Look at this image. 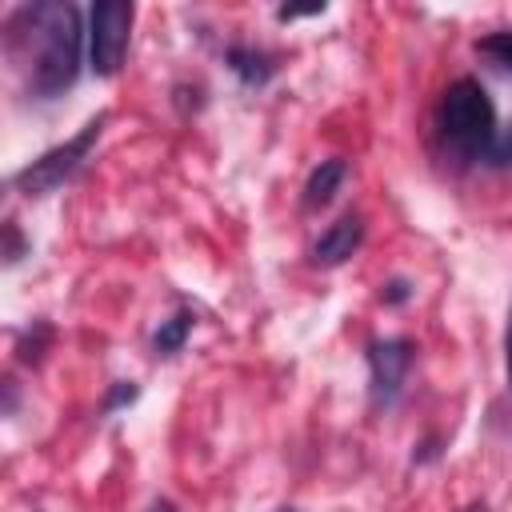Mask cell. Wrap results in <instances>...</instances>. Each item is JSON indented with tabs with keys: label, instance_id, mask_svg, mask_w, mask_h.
<instances>
[{
	"label": "cell",
	"instance_id": "cell-18",
	"mask_svg": "<svg viewBox=\"0 0 512 512\" xmlns=\"http://www.w3.org/2000/svg\"><path fill=\"white\" fill-rule=\"evenodd\" d=\"M12 408H16V384L4 380V416H12Z\"/></svg>",
	"mask_w": 512,
	"mask_h": 512
},
{
	"label": "cell",
	"instance_id": "cell-8",
	"mask_svg": "<svg viewBox=\"0 0 512 512\" xmlns=\"http://www.w3.org/2000/svg\"><path fill=\"white\" fill-rule=\"evenodd\" d=\"M344 176H348V164L344 160H320L308 172V180H304V208H324L340 192Z\"/></svg>",
	"mask_w": 512,
	"mask_h": 512
},
{
	"label": "cell",
	"instance_id": "cell-21",
	"mask_svg": "<svg viewBox=\"0 0 512 512\" xmlns=\"http://www.w3.org/2000/svg\"><path fill=\"white\" fill-rule=\"evenodd\" d=\"M280 512H296V508H280Z\"/></svg>",
	"mask_w": 512,
	"mask_h": 512
},
{
	"label": "cell",
	"instance_id": "cell-17",
	"mask_svg": "<svg viewBox=\"0 0 512 512\" xmlns=\"http://www.w3.org/2000/svg\"><path fill=\"white\" fill-rule=\"evenodd\" d=\"M504 376H508V392H512V312H508V328H504Z\"/></svg>",
	"mask_w": 512,
	"mask_h": 512
},
{
	"label": "cell",
	"instance_id": "cell-12",
	"mask_svg": "<svg viewBox=\"0 0 512 512\" xmlns=\"http://www.w3.org/2000/svg\"><path fill=\"white\" fill-rule=\"evenodd\" d=\"M484 164H488V168H508V164H512V124H504V128L492 136V144H488V152H484Z\"/></svg>",
	"mask_w": 512,
	"mask_h": 512
},
{
	"label": "cell",
	"instance_id": "cell-13",
	"mask_svg": "<svg viewBox=\"0 0 512 512\" xmlns=\"http://www.w3.org/2000/svg\"><path fill=\"white\" fill-rule=\"evenodd\" d=\"M24 252H28V240L20 236V224L4 220V264H20Z\"/></svg>",
	"mask_w": 512,
	"mask_h": 512
},
{
	"label": "cell",
	"instance_id": "cell-15",
	"mask_svg": "<svg viewBox=\"0 0 512 512\" xmlns=\"http://www.w3.org/2000/svg\"><path fill=\"white\" fill-rule=\"evenodd\" d=\"M380 300H384V304H404V300H408V284H404V280H388L384 292H380Z\"/></svg>",
	"mask_w": 512,
	"mask_h": 512
},
{
	"label": "cell",
	"instance_id": "cell-11",
	"mask_svg": "<svg viewBox=\"0 0 512 512\" xmlns=\"http://www.w3.org/2000/svg\"><path fill=\"white\" fill-rule=\"evenodd\" d=\"M476 52H484L492 64H500V68L512 72V32H492V36L476 40Z\"/></svg>",
	"mask_w": 512,
	"mask_h": 512
},
{
	"label": "cell",
	"instance_id": "cell-2",
	"mask_svg": "<svg viewBox=\"0 0 512 512\" xmlns=\"http://www.w3.org/2000/svg\"><path fill=\"white\" fill-rule=\"evenodd\" d=\"M436 132H440V140L448 144L452 156L484 160V152H488V144H492V136L500 128H496L492 96L484 92L480 80L460 76V80H452L444 88L440 108H436Z\"/></svg>",
	"mask_w": 512,
	"mask_h": 512
},
{
	"label": "cell",
	"instance_id": "cell-10",
	"mask_svg": "<svg viewBox=\"0 0 512 512\" xmlns=\"http://www.w3.org/2000/svg\"><path fill=\"white\" fill-rule=\"evenodd\" d=\"M48 340H52V328H48L44 320H32V328H24V336H20V344H16L20 360H24V364H40Z\"/></svg>",
	"mask_w": 512,
	"mask_h": 512
},
{
	"label": "cell",
	"instance_id": "cell-5",
	"mask_svg": "<svg viewBox=\"0 0 512 512\" xmlns=\"http://www.w3.org/2000/svg\"><path fill=\"white\" fill-rule=\"evenodd\" d=\"M412 368V340L404 336H384L368 344V396L372 408H392L404 392Z\"/></svg>",
	"mask_w": 512,
	"mask_h": 512
},
{
	"label": "cell",
	"instance_id": "cell-3",
	"mask_svg": "<svg viewBox=\"0 0 512 512\" xmlns=\"http://www.w3.org/2000/svg\"><path fill=\"white\" fill-rule=\"evenodd\" d=\"M100 132H104V116H92L72 140L56 144V148H48L44 156H36L32 164H24V168L12 176V188L24 192V196H48V192H56L60 184H68V180L84 168V160L92 156Z\"/></svg>",
	"mask_w": 512,
	"mask_h": 512
},
{
	"label": "cell",
	"instance_id": "cell-6",
	"mask_svg": "<svg viewBox=\"0 0 512 512\" xmlns=\"http://www.w3.org/2000/svg\"><path fill=\"white\" fill-rule=\"evenodd\" d=\"M360 240H364V220L348 212V216H340L336 224H328L320 232V240L312 244V260L320 268H336V264H344L360 248Z\"/></svg>",
	"mask_w": 512,
	"mask_h": 512
},
{
	"label": "cell",
	"instance_id": "cell-4",
	"mask_svg": "<svg viewBox=\"0 0 512 512\" xmlns=\"http://www.w3.org/2000/svg\"><path fill=\"white\" fill-rule=\"evenodd\" d=\"M136 8L128 0H100L92 4V28H88V60L96 76H116L128 52Z\"/></svg>",
	"mask_w": 512,
	"mask_h": 512
},
{
	"label": "cell",
	"instance_id": "cell-20",
	"mask_svg": "<svg viewBox=\"0 0 512 512\" xmlns=\"http://www.w3.org/2000/svg\"><path fill=\"white\" fill-rule=\"evenodd\" d=\"M460 512H488L484 504H468V508H460Z\"/></svg>",
	"mask_w": 512,
	"mask_h": 512
},
{
	"label": "cell",
	"instance_id": "cell-7",
	"mask_svg": "<svg viewBox=\"0 0 512 512\" xmlns=\"http://www.w3.org/2000/svg\"><path fill=\"white\" fill-rule=\"evenodd\" d=\"M224 64L248 84V88H260V84H268L272 80V72H276V60L264 52V48H252V44H232L228 52H224Z\"/></svg>",
	"mask_w": 512,
	"mask_h": 512
},
{
	"label": "cell",
	"instance_id": "cell-16",
	"mask_svg": "<svg viewBox=\"0 0 512 512\" xmlns=\"http://www.w3.org/2000/svg\"><path fill=\"white\" fill-rule=\"evenodd\" d=\"M316 12H324V4H308V8L284 4V8H276V20H300V16H316Z\"/></svg>",
	"mask_w": 512,
	"mask_h": 512
},
{
	"label": "cell",
	"instance_id": "cell-1",
	"mask_svg": "<svg viewBox=\"0 0 512 512\" xmlns=\"http://www.w3.org/2000/svg\"><path fill=\"white\" fill-rule=\"evenodd\" d=\"M4 48L24 68L28 92L36 100H56L80 76V12L64 0L20 4L4 24Z\"/></svg>",
	"mask_w": 512,
	"mask_h": 512
},
{
	"label": "cell",
	"instance_id": "cell-9",
	"mask_svg": "<svg viewBox=\"0 0 512 512\" xmlns=\"http://www.w3.org/2000/svg\"><path fill=\"white\" fill-rule=\"evenodd\" d=\"M188 332H192V312H176V316L160 320V328L152 332V352H156V356L180 352L184 340H188Z\"/></svg>",
	"mask_w": 512,
	"mask_h": 512
},
{
	"label": "cell",
	"instance_id": "cell-19",
	"mask_svg": "<svg viewBox=\"0 0 512 512\" xmlns=\"http://www.w3.org/2000/svg\"><path fill=\"white\" fill-rule=\"evenodd\" d=\"M148 512H176V508H172V504H168V500H160V504H152V508H148Z\"/></svg>",
	"mask_w": 512,
	"mask_h": 512
},
{
	"label": "cell",
	"instance_id": "cell-14",
	"mask_svg": "<svg viewBox=\"0 0 512 512\" xmlns=\"http://www.w3.org/2000/svg\"><path fill=\"white\" fill-rule=\"evenodd\" d=\"M136 400V384H128V380H120L112 392H108V400H104V412H116L120 404H132Z\"/></svg>",
	"mask_w": 512,
	"mask_h": 512
}]
</instances>
